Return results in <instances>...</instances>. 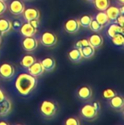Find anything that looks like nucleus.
Here are the masks:
<instances>
[{
  "label": "nucleus",
  "instance_id": "423d86ee",
  "mask_svg": "<svg viewBox=\"0 0 124 125\" xmlns=\"http://www.w3.org/2000/svg\"><path fill=\"white\" fill-rule=\"evenodd\" d=\"M15 67L9 63H4L0 65V76L4 79H10L15 75Z\"/></svg>",
  "mask_w": 124,
  "mask_h": 125
},
{
  "label": "nucleus",
  "instance_id": "4be33fe9",
  "mask_svg": "<svg viewBox=\"0 0 124 125\" xmlns=\"http://www.w3.org/2000/svg\"><path fill=\"white\" fill-rule=\"evenodd\" d=\"M95 20L103 26L108 24L109 21H110L105 11H99V12H98L96 14V19Z\"/></svg>",
  "mask_w": 124,
  "mask_h": 125
},
{
  "label": "nucleus",
  "instance_id": "6e6552de",
  "mask_svg": "<svg viewBox=\"0 0 124 125\" xmlns=\"http://www.w3.org/2000/svg\"><path fill=\"white\" fill-rule=\"evenodd\" d=\"M80 23L79 21L75 18H70L67 20L64 23V29L67 33L75 34L80 29Z\"/></svg>",
  "mask_w": 124,
  "mask_h": 125
},
{
  "label": "nucleus",
  "instance_id": "a211bd4d",
  "mask_svg": "<svg viewBox=\"0 0 124 125\" xmlns=\"http://www.w3.org/2000/svg\"><path fill=\"white\" fill-rule=\"evenodd\" d=\"M68 57L72 62H75V63L80 62L81 61V59H83V56H82L80 49L76 48L71 50L68 53Z\"/></svg>",
  "mask_w": 124,
  "mask_h": 125
},
{
  "label": "nucleus",
  "instance_id": "58836bf2",
  "mask_svg": "<svg viewBox=\"0 0 124 125\" xmlns=\"http://www.w3.org/2000/svg\"><path fill=\"white\" fill-rule=\"evenodd\" d=\"M118 1H119L120 2H121L122 4H124V0H118Z\"/></svg>",
  "mask_w": 124,
  "mask_h": 125
},
{
  "label": "nucleus",
  "instance_id": "39448f33",
  "mask_svg": "<svg viewBox=\"0 0 124 125\" xmlns=\"http://www.w3.org/2000/svg\"><path fill=\"white\" fill-rule=\"evenodd\" d=\"M22 47L26 52H32L38 47V42L33 36L25 37L22 41Z\"/></svg>",
  "mask_w": 124,
  "mask_h": 125
},
{
  "label": "nucleus",
  "instance_id": "7c9ffc66",
  "mask_svg": "<svg viewBox=\"0 0 124 125\" xmlns=\"http://www.w3.org/2000/svg\"><path fill=\"white\" fill-rule=\"evenodd\" d=\"M115 23H118V25H120L121 26H124V15H120L116 19H115Z\"/></svg>",
  "mask_w": 124,
  "mask_h": 125
},
{
  "label": "nucleus",
  "instance_id": "2f4dec72",
  "mask_svg": "<svg viewBox=\"0 0 124 125\" xmlns=\"http://www.w3.org/2000/svg\"><path fill=\"white\" fill-rule=\"evenodd\" d=\"M6 9H7V5L5 2L3 1H0V15L5 12Z\"/></svg>",
  "mask_w": 124,
  "mask_h": 125
},
{
  "label": "nucleus",
  "instance_id": "f3484780",
  "mask_svg": "<svg viewBox=\"0 0 124 125\" xmlns=\"http://www.w3.org/2000/svg\"><path fill=\"white\" fill-rule=\"evenodd\" d=\"M105 12L110 21H115V19L121 15V12L118 7L115 6H109Z\"/></svg>",
  "mask_w": 124,
  "mask_h": 125
},
{
  "label": "nucleus",
  "instance_id": "412c9836",
  "mask_svg": "<svg viewBox=\"0 0 124 125\" xmlns=\"http://www.w3.org/2000/svg\"><path fill=\"white\" fill-rule=\"evenodd\" d=\"M36 62L35 58L30 54L25 55L20 60V65L23 68H29L31 64H33Z\"/></svg>",
  "mask_w": 124,
  "mask_h": 125
},
{
  "label": "nucleus",
  "instance_id": "4468645a",
  "mask_svg": "<svg viewBox=\"0 0 124 125\" xmlns=\"http://www.w3.org/2000/svg\"><path fill=\"white\" fill-rule=\"evenodd\" d=\"M110 100V105L111 108L115 110L122 109L124 107V98L120 95H115L112 97Z\"/></svg>",
  "mask_w": 124,
  "mask_h": 125
},
{
  "label": "nucleus",
  "instance_id": "e433bc0d",
  "mask_svg": "<svg viewBox=\"0 0 124 125\" xmlns=\"http://www.w3.org/2000/svg\"><path fill=\"white\" fill-rule=\"evenodd\" d=\"M124 6H122L121 8H119V10H120V12H121V15H124Z\"/></svg>",
  "mask_w": 124,
  "mask_h": 125
},
{
  "label": "nucleus",
  "instance_id": "cd10ccee",
  "mask_svg": "<svg viewBox=\"0 0 124 125\" xmlns=\"http://www.w3.org/2000/svg\"><path fill=\"white\" fill-rule=\"evenodd\" d=\"M89 27H90L91 30L94 31V32H99L103 29V26H102L100 23H99L96 20L91 21Z\"/></svg>",
  "mask_w": 124,
  "mask_h": 125
},
{
  "label": "nucleus",
  "instance_id": "f03ea898",
  "mask_svg": "<svg viewBox=\"0 0 124 125\" xmlns=\"http://www.w3.org/2000/svg\"><path fill=\"white\" fill-rule=\"evenodd\" d=\"M57 104L52 100H44L39 106L41 114L46 118H51L54 116L57 112Z\"/></svg>",
  "mask_w": 124,
  "mask_h": 125
},
{
  "label": "nucleus",
  "instance_id": "79ce46f5",
  "mask_svg": "<svg viewBox=\"0 0 124 125\" xmlns=\"http://www.w3.org/2000/svg\"><path fill=\"white\" fill-rule=\"evenodd\" d=\"M86 1H93L94 0H86Z\"/></svg>",
  "mask_w": 124,
  "mask_h": 125
},
{
  "label": "nucleus",
  "instance_id": "b1692460",
  "mask_svg": "<svg viewBox=\"0 0 124 125\" xmlns=\"http://www.w3.org/2000/svg\"><path fill=\"white\" fill-rule=\"evenodd\" d=\"M12 27L10 21L6 18H0V31L2 34L8 32Z\"/></svg>",
  "mask_w": 124,
  "mask_h": 125
},
{
  "label": "nucleus",
  "instance_id": "6ab92c4d",
  "mask_svg": "<svg viewBox=\"0 0 124 125\" xmlns=\"http://www.w3.org/2000/svg\"><path fill=\"white\" fill-rule=\"evenodd\" d=\"M12 108V104L10 101L6 98L2 103H0V116H4L7 115Z\"/></svg>",
  "mask_w": 124,
  "mask_h": 125
},
{
  "label": "nucleus",
  "instance_id": "473e14b6",
  "mask_svg": "<svg viewBox=\"0 0 124 125\" xmlns=\"http://www.w3.org/2000/svg\"><path fill=\"white\" fill-rule=\"evenodd\" d=\"M20 26H21V23H20V22H19V21H14V23L12 24V27L13 29L15 30V31H18V30L20 29Z\"/></svg>",
  "mask_w": 124,
  "mask_h": 125
},
{
  "label": "nucleus",
  "instance_id": "2eb2a0df",
  "mask_svg": "<svg viewBox=\"0 0 124 125\" xmlns=\"http://www.w3.org/2000/svg\"><path fill=\"white\" fill-rule=\"evenodd\" d=\"M88 41L89 44L95 49L101 47L103 44V38L99 34H94L91 35L88 39Z\"/></svg>",
  "mask_w": 124,
  "mask_h": 125
},
{
  "label": "nucleus",
  "instance_id": "c9c22d12",
  "mask_svg": "<svg viewBox=\"0 0 124 125\" xmlns=\"http://www.w3.org/2000/svg\"><path fill=\"white\" fill-rule=\"evenodd\" d=\"M92 105H93L98 111L100 110V104H99V103H98V102H94V103H92Z\"/></svg>",
  "mask_w": 124,
  "mask_h": 125
},
{
  "label": "nucleus",
  "instance_id": "dca6fc26",
  "mask_svg": "<svg viewBox=\"0 0 124 125\" xmlns=\"http://www.w3.org/2000/svg\"><path fill=\"white\" fill-rule=\"evenodd\" d=\"M40 62L44 70L48 72L53 70L56 67V61L52 57H45Z\"/></svg>",
  "mask_w": 124,
  "mask_h": 125
},
{
  "label": "nucleus",
  "instance_id": "7ed1b4c3",
  "mask_svg": "<svg viewBox=\"0 0 124 125\" xmlns=\"http://www.w3.org/2000/svg\"><path fill=\"white\" fill-rule=\"evenodd\" d=\"M98 111L92 105V104H86L80 109L81 116L86 120H93L96 118Z\"/></svg>",
  "mask_w": 124,
  "mask_h": 125
},
{
  "label": "nucleus",
  "instance_id": "0eeeda50",
  "mask_svg": "<svg viewBox=\"0 0 124 125\" xmlns=\"http://www.w3.org/2000/svg\"><path fill=\"white\" fill-rule=\"evenodd\" d=\"M25 9L24 4L20 0H13L9 4V10L15 15H18L23 13Z\"/></svg>",
  "mask_w": 124,
  "mask_h": 125
},
{
  "label": "nucleus",
  "instance_id": "ddd939ff",
  "mask_svg": "<svg viewBox=\"0 0 124 125\" xmlns=\"http://www.w3.org/2000/svg\"><path fill=\"white\" fill-rule=\"evenodd\" d=\"M118 34H124V27L121 26L120 25H118L116 23L111 24L107 31V34L110 38H112L113 37H114L115 35H116Z\"/></svg>",
  "mask_w": 124,
  "mask_h": 125
},
{
  "label": "nucleus",
  "instance_id": "f8f14e48",
  "mask_svg": "<svg viewBox=\"0 0 124 125\" xmlns=\"http://www.w3.org/2000/svg\"><path fill=\"white\" fill-rule=\"evenodd\" d=\"M77 97L83 100L90 99L92 97V90L91 87L88 86H83L80 87L77 91Z\"/></svg>",
  "mask_w": 124,
  "mask_h": 125
},
{
  "label": "nucleus",
  "instance_id": "72a5a7b5",
  "mask_svg": "<svg viewBox=\"0 0 124 125\" xmlns=\"http://www.w3.org/2000/svg\"><path fill=\"white\" fill-rule=\"evenodd\" d=\"M30 23V24L31 26H33L34 28L37 29L39 27V19H34V20H31L30 21H28Z\"/></svg>",
  "mask_w": 124,
  "mask_h": 125
},
{
  "label": "nucleus",
  "instance_id": "393cba45",
  "mask_svg": "<svg viewBox=\"0 0 124 125\" xmlns=\"http://www.w3.org/2000/svg\"><path fill=\"white\" fill-rule=\"evenodd\" d=\"M92 20H93V18H92L91 15H84L78 21H79V23H80V26H82L84 28H88Z\"/></svg>",
  "mask_w": 124,
  "mask_h": 125
},
{
  "label": "nucleus",
  "instance_id": "9b49d317",
  "mask_svg": "<svg viewBox=\"0 0 124 125\" xmlns=\"http://www.w3.org/2000/svg\"><path fill=\"white\" fill-rule=\"evenodd\" d=\"M23 14L24 18L27 21H30L31 20L39 18V12L38 10H37L35 8L29 7V8H27L26 10L24 9Z\"/></svg>",
  "mask_w": 124,
  "mask_h": 125
},
{
  "label": "nucleus",
  "instance_id": "f704fd0d",
  "mask_svg": "<svg viewBox=\"0 0 124 125\" xmlns=\"http://www.w3.org/2000/svg\"><path fill=\"white\" fill-rule=\"evenodd\" d=\"M6 98H7V97H6V95H5L4 92L0 89V103H2Z\"/></svg>",
  "mask_w": 124,
  "mask_h": 125
},
{
  "label": "nucleus",
  "instance_id": "a878e982",
  "mask_svg": "<svg viewBox=\"0 0 124 125\" xmlns=\"http://www.w3.org/2000/svg\"><path fill=\"white\" fill-rule=\"evenodd\" d=\"M112 42L113 43L116 45V46H122L124 44V34H118L113 37L112 38Z\"/></svg>",
  "mask_w": 124,
  "mask_h": 125
},
{
  "label": "nucleus",
  "instance_id": "37998d69",
  "mask_svg": "<svg viewBox=\"0 0 124 125\" xmlns=\"http://www.w3.org/2000/svg\"><path fill=\"white\" fill-rule=\"evenodd\" d=\"M0 1H6L7 0H0Z\"/></svg>",
  "mask_w": 124,
  "mask_h": 125
},
{
  "label": "nucleus",
  "instance_id": "1a4fd4ad",
  "mask_svg": "<svg viewBox=\"0 0 124 125\" xmlns=\"http://www.w3.org/2000/svg\"><path fill=\"white\" fill-rule=\"evenodd\" d=\"M37 29L34 28L33 26L30 24L29 22L27 21L26 23H24L23 24L21 25L19 31L20 34L24 37H31L36 34Z\"/></svg>",
  "mask_w": 124,
  "mask_h": 125
},
{
  "label": "nucleus",
  "instance_id": "4c0bfd02",
  "mask_svg": "<svg viewBox=\"0 0 124 125\" xmlns=\"http://www.w3.org/2000/svg\"><path fill=\"white\" fill-rule=\"evenodd\" d=\"M0 125H8V123L5 122H0Z\"/></svg>",
  "mask_w": 124,
  "mask_h": 125
},
{
  "label": "nucleus",
  "instance_id": "aec40b11",
  "mask_svg": "<svg viewBox=\"0 0 124 125\" xmlns=\"http://www.w3.org/2000/svg\"><path fill=\"white\" fill-rule=\"evenodd\" d=\"M83 58L85 59H90L91 58L95 53V48H93L91 45H88L85 47H83L80 49Z\"/></svg>",
  "mask_w": 124,
  "mask_h": 125
},
{
  "label": "nucleus",
  "instance_id": "a19ab883",
  "mask_svg": "<svg viewBox=\"0 0 124 125\" xmlns=\"http://www.w3.org/2000/svg\"><path fill=\"white\" fill-rule=\"evenodd\" d=\"M1 36H0V45H1Z\"/></svg>",
  "mask_w": 124,
  "mask_h": 125
},
{
  "label": "nucleus",
  "instance_id": "5701e85b",
  "mask_svg": "<svg viewBox=\"0 0 124 125\" xmlns=\"http://www.w3.org/2000/svg\"><path fill=\"white\" fill-rule=\"evenodd\" d=\"M94 6L99 11H105L110 6V0H94Z\"/></svg>",
  "mask_w": 124,
  "mask_h": 125
},
{
  "label": "nucleus",
  "instance_id": "bb28decb",
  "mask_svg": "<svg viewBox=\"0 0 124 125\" xmlns=\"http://www.w3.org/2000/svg\"><path fill=\"white\" fill-rule=\"evenodd\" d=\"M117 94L116 92L114 89H106L102 92V96L105 100H110L112 97L115 96Z\"/></svg>",
  "mask_w": 124,
  "mask_h": 125
},
{
  "label": "nucleus",
  "instance_id": "ea45409f",
  "mask_svg": "<svg viewBox=\"0 0 124 125\" xmlns=\"http://www.w3.org/2000/svg\"><path fill=\"white\" fill-rule=\"evenodd\" d=\"M2 34H2V33H1V31H0V36H1V35H2Z\"/></svg>",
  "mask_w": 124,
  "mask_h": 125
},
{
  "label": "nucleus",
  "instance_id": "c756f323",
  "mask_svg": "<svg viewBox=\"0 0 124 125\" xmlns=\"http://www.w3.org/2000/svg\"><path fill=\"white\" fill-rule=\"evenodd\" d=\"M88 45H90L89 44V41H88V39H82V40H78L75 45V47L76 48H78V49H80L81 48L83 47H85Z\"/></svg>",
  "mask_w": 124,
  "mask_h": 125
},
{
  "label": "nucleus",
  "instance_id": "f257e3e1",
  "mask_svg": "<svg viewBox=\"0 0 124 125\" xmlns=\"http://www.w3.org/2000/svg\"><path fill=\"white\" fill-rule=\"evenodd\" d=\"M37 85V79L36 77L29 73L20 74L15 83L18 92L22 96H27L36 88Z\"/></svg>",
  "mask_w": 124,
  "mask_h": 125
},
{
  "label": "nucleus",
  "instance_id": "c85d7f7f",
  "mask_svg": "<svg viewBox=\"0 0 124 125\" xmlns=\"http://www.w3.org/2000/svg\"><path fill=\"white\" fill-rule=\"evenodd\" d=\"M64 124L66 125H80V122L79 119H77L76 117L71 116L66 119Z\"/></svg>",
  "mask_w": 124,
  "mask_h": 125
},
{
  "label": "nucleus",
  "instance_id": "20e7f679",
  "mask_svg": "<svg viewBox=\"0 0 124 125\" xmlns=\"http://www.w3.org/2000/svg\"><path fill=\"white\" fill-rule=\"evenodd\" d=\"M41 43L46 47H53L57 42V37L56 35L49 31H46L43 32L40 37Z\"/></svg>",
  "mask_w": 124,
  "mask_h": 125
},
{
  "label": "nucleus",
  "instance_id": "9d476101",
  "mask_svg": "<svg viewBox=\"0 0 124 125\" xmlns=\"http://www.w3.org/2000/svg\"><path fill=\"white\" fill-rule=\"evenodd\" d=\"M28 71L30 75L34 76V77H38L40 76L43 74L44 73V69L41 64V62H35L33 64H31L29 68Z\"/></svg>",
  "mask_w": 124,
  "mask_h": 125
}]
</instances>
